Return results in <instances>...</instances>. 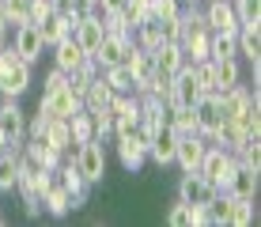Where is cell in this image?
<instances>
[{"mask_svg": "<svg viewBox=\"0 0 261 227\" xmlns=\"http://www.w3.org/2000/svg\"><path fill=\"white\" fill-rule=\"evenodd\" d=\"M0 227H4V216H0Z\"/></svg>", "mask_w": 261, "mask_h": 227, "instance_id": "cell-38", "label": "cell"}, {"mask_svg": "<svg viewBox=\"0 0 261 227\" xmlns=\"http://www.w3.org/2000/svg\"><path fill=\"white\" fill-rule=\"evenodd\" d=\"M193 114H197V133L204 140H212V133L223 125V110H220V91H204L201 98L193 103Z\"/></svg>", "mask_w": 261, "mask_h": 227, "instance_id": "cell-4", "label": "cell"}, {"mask_svg": "<svg viewBox=\"0 0 261 227\" xmlns=\"http://www.w3.org/2000/svg\"><path fill=\"white\" fill-rule=\"evenodd\" d=\"M8 45H12L15 53H19L27 65H34V61L42 57V49H46V42H42V34H38V27H34V23H19Z\"/></svg>", "mask_w": 261, "mask_h": 227, "instance_id": "cell-9", "label": "cell"}, {"mask_svg": "<svg viewBox=\"0 0 261 227\" xmlns=\"http://www.w3.org/2000/svg\"><path fill=\"white\" fill-rule=\"evenodd\" d=\"M204 152H208V140H204L201 133H190V136H178V148H174V163L182 167V174H190V170L201 167Z\"/></svg>", "mask_w": 261, "mask_h": 227, "instance_id": "cell-8", "label": "cell"}, {"mask_svg": "<svg viewBox=\"0 0 261 227\" xmlns=\"http://www.w3.org/2000/svg\"><path fill=\"white\" fill-rule=\"evenodd\" d=\"M163 220H167V227H193V223H204V208H190L186 201H174Z\"/></svg>", "mask_w": 261, "mask_h": 227, "instance_id": "cell-22", "label": "cell"}, {"mask_svg": "<svg viewBox=\"0 0 261 227\" xmlns=\"http://www.w3.org/2000/svg\"><path fill=\"white\" fill-rule=\"evenodd\" d=\"M98 76H102V84L114 91V95H129L133 91V72L129 65H110V68H98Z\"/></svg>", "mask_w": 261, "mask_h": 227, "instance_id": "cell-23", "label": "cell"}, {"mask_svg": "<svg viewBox=\"0 0 261 227\" xmlns=\"http://www.w3.org/2000/svg\"><path fill=\"white\" fill-rule=\"evenodd\" d=\"M72 159H76L80 174L87 178V186H98L106 178V140L102 136H91V140L76 144V156Z\"/></svg>", "mask_w": 261, "mask_h": 227, "instance_id": "cell-2", "label": "cell"}, {"mask_svg": "<svg viewBox=\"0 0 261 227\" xmlns=\"http://www.w3.org/2000/svg\"><path fill=\"white\" fill-rule=\"evenodd\" d=\"M110 98H114V91L102 84V76H95L91 87L84 91V110H106V106H110Z\"/></svg>", "mask_w": 261, "mask_h": 227, "instance_id": "cell-26", "label": "cell"}, {"mask_svg": "<svg viewBox=\"0 0 261 227\" xmlns=\"http://www.w3.org/2000/svg\"><path fill=\"white\" fill-rule=\"evenodd\" d=\"M216 68V91H227L242 84V68H239V57H223V61H212Z\"/></svg>", "mask_w": 261, "mask_h": 227, "instance_id": "cell-24", "label": "cell"}, {"mask_svg": "<svg viewBox=\"0 0 261 227\" xmlns=\"http://www.w3.org/2000/svg\"><path fill=\"white\" fill-rule=\"evenodd\" d=\"M4 148H19V144H12V140H8V133L0 129V152H4Z\"/></svg>", "mask_w": 261, "mask_h": 227, "instance_id": "cell-35", "label": "cell"}, {"mask_svg": "<svg viewBox=\"0 0 261 227\" xmlns=\"http://www.w3.org/2000/svg\"><path fill=\"white\" fill-rule=\"evenodd\" d=\"M216 193H220V189H216L204 174H197V170L182 174V182H178V201H186L190 208H204Z\"/></svg>", "mask_w": 261, "mask_h": 227, "instance_id": "cell-5", "label": "cell"}, {"mask_svg": "<svg viewBox=\"0 0 261 227\" xmlns=\"http://www.w3.org/2000/svg\"><path fill=\"white\" fill-rule=\"evenodd\" d=\"M197 98H201V87H197V80H193V72H190V61H186V65L170 76V95H167V103H170V106H193Z\"/></svg>", "mask_w": 261, "mask_h": 227, "instance_id": "cell-7", "label": "cell"}, {"mask_svg": "<svg viewBox=\"0 0 261 227\" xmlns=\"http://www.w3.org/2000/svg\"><path fill=\"white\" fill-rule=\"evenodd\" d=\"M68 129H72V144H84V140H91V136H95V121H91V114H87V110H76L68 117Z\"/></svg>", "mask_w": 261, "mask_h": 227, "instance_id": "cell-28", "label": "cell"}, {"mask_svg": "<svg viewBox=\"0 0 261 227\" xmlns=\"http://www.w3.org/2000/svg\"><path fill=\"white\" fill-rule=\"evenodd\" d=\"M102 34H106L102 15H95V12H87L84 19H80L76 27H72V38L80 42V49H84L87 57H95V49H98V42H102Z\"/></svg>", "mask_w": 261, "mask_h": 227, "instance_id": "cell-12", "label": "cell"}, {"mask_svg": "<svg viewBox=\"0 0 261 227\" xmlns=\"http://www.w3.org/2000/svg\"><path fill=\"white\" fill-rule=\"evenodd\" d=\"M235 167H239V159L231 156V152H223L220 144H208V152H204V159H201V167H197V174H204L216 189H223V186L231 182V174H235Z\"/></svg>", "mask_w": 261, "mask_h": 227, "instance_id": "cell-3", "label": "cell"}, {"mask_svg": "<svg viewBox=\"0 0 261 227\" xmlns=\"http://www.w3.org/2000/svg\"><path fill=\"white\" fill-rule=\"evenodd\" d=\"M87 4H95V0H87Z\"/></svg>", "mask_w": 261, "mask_h": 227, "instance_id": "cell-39", "label": "cell"}, {"mask_svg": "<svg viewBox=\"0 0 261 227\" xmlns=\"http://www.w3.org/2000/svg\"><path fill=\"white\" fill-rule=\"evenodd\" d=\"M125 65H129V72H133V95H140V91L148 87L151 72H155V57H151V49H144V45L133 42V49H129V57H125Z\"/></svg>", "mask_w": 261, "mask_h": 227, "instance_id": "cell-10", "label": "cell"}, {"mask_svg": "<svg viewBox=\"0 0 261 227\" xmlns=\"http://www.w3.org/2000/svg\"><path fill=\"white\" fill-rule=\"evenodd\" d=\"M68 84V72H61L57 65H53V72L46 76V87H42V95H49V91H57V87H65Z\"/></svg>", "mask_w": 261, "mask_h": 227, "instance_id": "cell-33", "label": "cell"}, {"mask_svg": "<svg viewBox=\"0 0 261 227\" xmlns=\"http://www.w3.org/2000/svg\"><path fill=\"white\" fill-rule=\"evenodd\" d=\"M38 106H42L46 114H53V117H65V121H68V117L76 114V110H84L80 95H72L68 84H65V87H57V91H49V95H42V103H38Z\"/></svg>", "mask_w": 261, "mask_h": 227, "instance_id": "cell-14", "label": "cell"}, {"mask_svg": "<svg viewBox=\"0 0 261 227\" xmlns=\"http://www.w3.org/2000/svg\"><path fill=\"white\" fill-rule=\"evenodd\" d=\"M0 129L8 133V140H12V144H23L27 140V117H23V110H19L15 98H4V103H0Z\"/></svg>", "mask_w": 261, "mask_h": 227, "instance_id": "cell-16", "label": "cell"}, {"mask_svg": "<svg viewBox=\"0 0 261 227\" xmlns=\"http://www.w3.org/2000/svg\"><path fill=\"white\" fill-rule=\"evenodd\" d=\"M19 148L0 152V193H4V189H15V178H19Z\"/></svg>", "mask_w": 261, "mask_h": 227, "instance_id": "cell-25", "label": "cell"}, {"mask_svg": "<svg viewBox=\"0 0 261 227\" xmlns=\"http://www.w3.org/2000/svg\"><path fill=\"white\" fill-rule=\"evenodd\" d=\"M204 23H208V31L235 34V31H239L235 4H231V0H204Z\"/></svg>", "mask_w": 261, "mask_h": 227, "instance_id": "cell-11", "label": "cell"}, {"mask_svg": "<svg viewBox=\"0 0 261 227\" xmlns=\"http://www.w3.org/2000/svg\"><path fill=\"white\" fill-rule=\"evenodd\" d=\"M151 57H155V68L163 72V76H174V72L186 65V53H182L178 42H159L155 49H151Z\"/></svg>", "mask_w": 261, "mask_h": 227, "instance_id": "cell-19", "label": "cell"}, {"mask_svg": "<svg viewBox=\"0 0 261 227\" xmlns=\"http://www.w3.org/2000/svg\"><path fill=\"white\" fill-rule=\"evenodd\" d=\"M155 19H174L178 12H182V0H151V8H148Z\"/></svg>", "mask_w": 261, "mask_h": 227, "instance_id": "cell-31", "label": "cell"}, {"mask_svg": "<svg viewBox=\"0 0 261 227\" xmlns=\"http://www.w3.org/2000/svg\"><path fill=\"white\" fill-rule=\"evenodd\" d=\"M133 49V34H102V42H98L95 49V65L98 68H110V65H125V57H129Z\"/></svg>", "mask_w": 261, "mask_h": 227, "instance_id": "cell-6", "label": "cell"}, {"mask_svg": "<svg viewBox=\"0 0 261 227\" xmlns=\"http://www.w3.org/2000/svg\"><path fill=\"white\" fill-rule=\"evenodd\" d=\"M84 61H91V57H87V53L80 49V42L72 38V34H68V38H61L57 45H53V65H57L61 72H76L80 65H84Z\"/></svg>", "mask_w": 261, "mask_h": 227, "instance_id": "cell-17", "label": "cell"}, {"mask_svg": "<svg viewBox=\"0 0 261 227\" xmlns=\"http://www.w3.org/2000/svg\"><path fill=\"white\" fill-rule=\"evenodd\" d=\"M250 223H254V201L231 197V205H227V223H223V227H250Z\"/></svg>", "mask_w": 261, "mask_h": 227, "instance_id": "cell-27", "label": "cell"}, {"mask_svg": "<svg viewBox=\"0 0 261 227\" xmlns=\"http://www.w3.org/2000/svg\"><path fill=\"white\" fill-rule=\"evenodd\" d=\"M42 212H49V216H68L72 212V197H68V189L61 186V178L53 174L49 178V186H46V193H42Z\"/></svg>", "mask_w": 261, "mask_h": 227, "instance_id": "cell-18", "label": "cell"}, {"mask_svg": "<svg viewBox=\"0 0 261 227\" xmlns=\"http://www.w3.org/2000/svg\"><path fill=\"white\" fill-rule=\"evenodd\" d=\"M239 15V27H257L261 23V0H231Z\"/></svg>", "mask_w": 261, "mask_h": 227, "instance_id": "cell-29", "label": "cell"}, {"mask_svg": "<svg viewBox=\"0 0 261 227\" xmlns=\"http://www.w3.org/2000/svg\"><path fill=\"white\" fill-rule=\"evenodd\" d=\"M53 12V0H31V23H42Z\"/></svg>", "mask_w": 261, "mask_h": 227, "instance_id": "cell-34", "label": "cell"}, {"mask_svg": "<svg viewBox=\"0 0 261 227\" xmlns=\"http://www.w3.org/2000/svg\"><path fill=\"white\" fill-rule=\"evenodd\" d=\"M34 27H38L42 42H46L49 49H53V45H57L61 38H68V34H72V27H68V19H65V15H57V12H49L46 19H42V23H34Z\"/></svg>", "mask_w": 261, "mask_h": 227, "instance_id": "cell-21", "label": "cell"}, {"mask_svg": "<svg viewBox=\"0 0 261 227\" xmlns=\"http://www.w3.org/2000/svg\"><path fill=\"white\" fill-rule=\"evenodd\" d=\"M4 27H8V15H4V4H0V34H4Z\"/></svg>", "mask_w": 261, "mask_h": 227, "instance_id": "cell-36", "label": "cell"}, {"mask_svg": "<svg viewBox=\"0 0 261 227\" xmlns=\"http://www.w3.org/2000/svg\"><path fill=\"white\" fill-rule=\"evenodd\" d=\"M34 140H46L49 148H57V152H68L76 148V144H72V129H68V121L65 117H49V125L46 129H42V136H34Z\"/></svg>", "mask_w": 261, "mask_h": 227, "instance_id": "cell-20", "label": "cell"}, {"mask_svg": "<svg viewBox=\"0 0 261 227\" xmlns=\"http://www.w3.org/2000/svg\"><path fill=\"white\" fill-rule=\"evenodd\" d=\"M121 8H125V0H95V4H91V12H95V15H102V19H106V15L121 12Z\"/></svg>", "mask_w": 261, "mask_h": 227, "instance_id": "cell-32", "label": "cell"}, {"mask_svg": "<svg viewBox=\"0 0 261 227\" xmlns=\"http://www.w3.org/2000/svg\"><path fill=\"white\" fill-rule=\"evenodd\" d=\"M257 174L261 170L254 167H235V174H231V182L220 189V193H227V197H242V201H257Z\"/></svg>", "mask_w": 261, "mask_h": 227, "instance_id": "cell-15", "label": "cell"}, {"mask_svg": "<svg viewBox=\"0 0 261 227\" xmlns=\"http://www.w3.org/2000/svg\"><path fill=\"white\" fill-rule=\"evenodd\" d=\"M27 87H31V65H27L12 45H4V53H0V95L19 98Z\"/></svg>", "mask_w": 261, "mask_h": 227, "instance_id": "cell-1", "label": "cell"}, {"mask_svg": "<svg viewBox=\"0 0 261 227\" xmlns=\"http://www.w3.org/2000/svg\"><path fill=\"white\" fill-rule=\"evenodd\" d=\"M0 4H4V15H8L12 27L31 23V0H0Z\"/></svg>", "mask_w": 261, "mask_h": 227, "instance_id": "cell-30", "label": "cell"}, {"mask_svg": "<svg viewBox=\"0 0 261 227\" xmlns=\"http://www.w3.org/2000/svg\"><path fill=\"white\" fill-rule=\"evenodd\" d=\"M4 45H8V42H4V38H0V53H4Z\"/></svg>", "mask_w": 261, "mask_h": 227, "instance_id": "cell-37", "label": "cell"}, {"mask_svg": "<svg viewBox=\"0 0 261 227\" xmlns=\"http://www.w3.org/2000/svg\"><path fill=\"white\" fill-rule=\"evenodd\" d=\"M174 148H178V133L170 125H159L151 133V144H148V159L159 163V167H170L174 163Z\"/></svg>", "mask_w": 261, "mask_h": 227, "instance_id": "cell-13", "label": "cell"}]
</instances>
